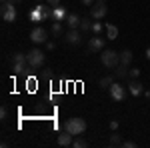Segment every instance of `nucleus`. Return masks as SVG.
<instances>
[{"label": "nucleus", "instance_id": "f257e3e1", "mask_svg": "<svg viewBox=\"0 0 150 148\" xmlns=\"http://www.w3.org/2000/svg\"><path fill=\"white\" fill-rule=\"evenodd\" d=\"M64 130L70 132L72 136H80V134H84V130H86V120L84 118H78V116L68 118L64 122Z\"/></svg>", "mask_w": 150, "mask_h": 148}, {"label": "nucleus", "instance_id": "f03ea898", "mask_svg": "<svg viewBox=\"0 0 150 148\" xmlns=\"http://www.w3.org/2000/svg\"><path fill=\"white\" fill-rule=\"evenodd\" d=\"M100 62H102L108 70H114L116 66L120 64V52H116V50H102Z\"/></svg>", "mask_w": 150, "mask_h": 148}, {"label": "nucleus", "instance_id": "7ed1b4c3", "mask_svg": "<svg viewBox=\"0 0 150 148\" xmlns=\"http://www.w3.org/2000/svg\"><path fill=\"white\" fill-rule=\"evenodd\" d=\"M26 58H28V66H30L32 70H38V68L44 66V52H42L40 48H32V50H28Z\"/></svg>", "mask_w": 150, "mask_h": 148}, {"label": "nucleus", "instance_id": "20e7f679", "mask_svg": "<svg viewBox=\"0 0 150 148\" xmlns=\"http://www.w3.org/2000/svg\"><path fill=\"white\" fill-rule=\"evenodd\" d=\"M0 16L4 22H16V4L8 0V2H2L0 6Z\"/></svg>", "mask_w": 150, "mask_h": 148}, {"label": "nucleus", "instance_id": "39448f33", "mask_svg": "<svg viewBox=\"0 0 150 148\" xmlns=\"http://www.w3.org/2000/svg\"><path fill=\"white\" fill-rule=\"evenodd\" d=\"M106 14H108L106 2H94L92 6H90V18H94V20H102Z\"/></svg>", "mask_w": 150, "mask_h": 148}, {"label": "nucleus", "instance_id": "423d86ee", "mask_svg": "<svg viewBox=\"0 0 150 148\" xmlns=\"http://www.w3.org/2000/svg\"><path fill=\"white\" fill-rule=\"evenodd\" d=\"M30 40H32L34 44H46L48 42V32L42 26H36V28H32V32H30Z\"/></svg>", "mask_w": 150, "mask_h": 148}, {"label": "nucleus", "instance_id": "0eeeda50", "mask_svg": "<svg viewBox=\"0 0 150 148\" xmlns=\"http://www.w3.org/2000/svg\"><path fill=\"white\" fill-rule=\"evenodd\" d=\"M104 44H106V40H104L102 36H100V34H94V38L88 40V54H90V52H102Z\"/></svg>", "mask_w": 150, "mask_h": 148}, {"label": "nucleus", "instance_id": "6e6552de", "mask_svg": "<svg viewBox=\"0 0 150 148\" xmlns=\"http://www.w3.org/2000/svg\"><path fill=\"white\" fill-rule=\"evenodd\" d=\"M64 40H66V42H68L70 46H78V44L82 42V32L78 30V28H74V30L70 28L68 32L64 34Z\"/></svg>", "mask_w": 150, "mask_h": 148}, {"label": "nucleus", "instance_id": "1a4fd4ad", "mask_svg": "<svg viewBox=\"0 0 150 148\" xmlns=\"http://www.w3.org/2000/svg\"><path fill=\"white\" fill-rule=\"evenodd\" d=\"M108 92H110V96L114 98L116 102H122V100H124V86H122V84H116L114 82V84L108 88Z\"/></svg>", "mask_w": 150, "mask_h": 148}, {"label": "nucleus", "instance_id": "9d476101", "mask_svg": "<svg viewBox=\"0 0 150 148\" xmlns=\"http://www.w3.org/2000/svg\"><path fill=\"white\" fill-rule=\"evenodd\" d=\"M114 76H116L118 80H122V78L126 80V78H130V68H128L126 64H118V66L114 68Z\"/></svg>", "mask_w": 150, "mask_h": 148}, {"label": "nucleus", "instance_id": "9b49d317", "mask_svg": "<svg viewBox=\"0 0 150 148\" xmlns=\"http://www.w3.org/2000/svg\"><path fill=\"white\" fill-rule=\"evenodd\" d=\"M128 90L132 96H140V92H142V84H140L136 78H130L128 80Z\"/></svg>", "mask_w": 150, "mask_h": 148}, {"label": "nucleus", "instance_id": "f8f14e48", "mask_svg": "<svg viewBox=\"0 0 150 148\" xmlns=\"http://www.w3.org/2000/svg\"><path fill=\"white\" fill-rule=\"evenodd\" d=\"M64 22L68 24V28H72V30H74V28H80V22H82V18L78 16V14H68Z\"/></svg>", "mask_w": 150, "mask_h": 148}, {"label": "nucleus", "instance_id": "ddd939ff", "mask_svg": "<svg viewBox=\"0 0 150 148\" xmlns=\"http://www.w3.org/2000/svg\"><path fill=\"white\" fill-rule=\"evenodd\" d=\"M72 142H74V136H72L70 132H66V130L58 136V144H60V146H72Z\"/></svg>", "mask_w": 150, "mask_h": 148}, {"label": "nucleus", "instance_id": "4468645a", "mask_svg": "<svg viewBox=\"0 0 150 148\" xmlns=\"http://www.w3.org/2000/svg\"><path fill=\"white\" fill-rule=\"evenodd\" d=\"M66 16H68V12L64 10L62 6H56V8L52 10V20H60V22H64Z\"/></svg>", "mask_w": 150, "mask_h": 148}, {"label": "nucleus", "instance_id": "2eb2a0df", "mask_svg": "<svg viewBox=\"0 0 150 148\" xmlns=\"http://www.w3.org/2000/svg\"><path fill=\"white\" fill-rule=\"evenodd\" d=\"M50 32L56 36V38H60V36L64 34V26H62V22H60V20H54V22H52V28H50Z\"/></svg>", "mask_w": 150, "mask_h": 148}, {"label": "nucleus", "instance_id": "dca6fc26", "mask_svg": "<svg viewBox=\"0 0 150 148\" xmlns=\"http://www.w3.org/2000/svg\"><path fill=\"white\" fill-rule=\"evenodd\" d=\"M28 70V62H12V72L14 74H24Z\"/></svg>", "mask_w": 150, "mask_h": 148}, {"label": "nucleus", "instance_id": "f3484780", "mask_svg": "<svg viewBox=\"0 0 150 148\" xmlns=\"http://www.w3.org/2000/svg\"><path fill=\"white\" fill-rule=\"evenodd\" d=\"M114 74H108V76H102V78L98 80V84H100V88H110L112 84H114Z\"/></svg>", "mask_w": 150, "mask_h": 148}, {"label": "nucleus", "instance_id": "a211bd4d", "mask_svg": "<svg viewBox=\"0 0 150 148\" xmlns=\"http://www.w3.org/2000/svg\"><path fill=\"white\" fill-rule=\"evenodd\" d=\"M106 36H108V40H116V38H118V26L108 24V26H106Z\"/></svg>", "mask_w": 150, "mask_h": 148}, {"label": "nucleus", "instance_id": "6ab92c4d", "mask_svg": "<svg viewBox=\"0 0 150 148\" xmlns=\"http://www.w3.org/2000/svg\"><path fill=\"white\" fill-rule=\"evenodd\" d=\"M132 50H122V52H120V64H130V62H132Z\"/></svg>", "mask_w": 150, "mask_h": 148}, {"label": "nucleus", "instance_id": "aec40b11", "mask_svg": "<svg viewBox=\"0 0 150 148\" xmlns=\"http://www.w3.org/2000/svg\"><path fill=\"white\" fill-rule=\"evenodd\" d=\"M88 30H92V18H82L80 32H88Z\"/></svg>", "mask_w": 150, "mask_h": 148}, {"label": "nucleus", "instance_id": "412c9836", "mask_svg": "<svg viewBox=\"0 0 150 148\" xmlns=\"http://www.w3.org/2000/svg\"><path fill=\"white\" fill-rule=\"evenodd\" d=\"M122 142H124V140H122L120 134H112L110 140H108V144H110V146H122Z\"/></svg>", "mask_w": 150, "mask_h": 148}, {"label": "nucleus", "instance_id": "4be33fe9", "mask_svg": "<svg viewBox=\"0 0 150 148\" xmlns=\"http://www.w3.org/2000/svg\"><path fill=\"white\" fill-rule=\"evenodd\" d=\"M10 60H12V62H28L26 54H22V52H12Z\"/></svg>", "mask_w": 150, "mask_h": 148}, {"label": "nucleus", "instance_id": "5701e85b", "mask_svg": "<svg viewBox=\"0 0 150 148\" xmlns=\"http://www.w3.org/2000/svg\"><path fill=\"white\" fill-rule=\"evenodd\" d=\"M72 146H74V148H86V146H88V142H86L84 138L76 136V138H74V142H72Z\"/></svg>", "mask_w": 150, "mask_h": 148}, {"label": "nucleus", "instance_id": "b1692460", "mask_svg": "<svg viewBox=\"0 0 150 148\" xmlns=\"http://www.w3.org/2000/svg\"><path fill=\"white\" fill-rule=\"evenodd\" d=\"M30 20H34V22H40V20H44V16H42V14H40V10H32L30 12Z\"/></svg>", "mask_w": 150, "mask_h": 148}, {"label": "nucleus", "instance_id": "393cba45", "mask_svg": "<svg viewBox=\"0 0 150 148\" xmlns=\"http://www.w3.org/2000/svg\"><path fill=\"white\" fill-rule=\"evenodd\" d=\"M102 30H106V28H104L100 22H92V32H94V34H100Z\"/></svg>", "mask_w": 150, "mask_h": 148}, {"label": "nucleus", "instance_id": "a878e982", "mask_svg": "<svg viewBox=\"0 0 150 148\" xmlns=\"http://www.w3.org/2000/svg\"><path fill=\"white\" fill-rule=\"evenodd\" d=\"M6 118H8V108L2 106V108H0V120H6Z\"/></svg>", "mask_w": 150, "mask_h": 148}, {"label": "nucleus", "instance_id": "bb28decb", "mask_svg": "<svg viewBox=\"0 0 150 148\" xmlns=\"http://www.w3.org/2000/svg\"><path fill=\"white\" fill-rule=\"evenodd\" d=\"M140 76V68H130V78H138Z\"/></svg>", "mask_w": 150, "mask_h": 148}, {"label": "nucleus", "instance_id": "cd10ccee", "mask_svg": "<svg viewBox=\"0 0 150 148\" xmlns=\"http://www.w3.org/2000/svg\"><path fill=\"white\" fill-rule=\"evenodd\" d=\"M122 146H124V148H136V142H132V140H124Z\"/></svg>", "mask_w": 150, "mask_h": 148}, {"label": "nucleus", "instance_id": "c85d7f7f", "mask_svg": "<svg viewBox=\"0 0 150 148\" xmlns=\"http://www.w3.org/2000/svg\"><path fill=\"white\" fill-rule=\"evenodd\" d=\"M46 4H50L52 8H56V6H60V0H46Z\"/></svg>", "mask_w": 150, "mask_h": 148}, {"label": "nucleus", "instance_id": "c756f323", "mask_svg": "<svg viewBox=\"0 0 150 148\" xmlns=\"http://www.w3.org/2000/svg\"><path fill=\"white\" fill-rule=\"evenodd\" d=\"M110 130H118V120H112V122H110Z\"/></svg>", "mask_w": 150, "mask_h": 148}, {"label": "nucleus", "instance_id": "7c9ffc66", "mask_svg": "<svg viewBox=\"0 0 150 148\" xmlns=\"http://www.w3.org/2000/svg\"><path fill=\"white\" fill-rule=\"evenodd\" d=\"M46 48H48V50H54V48H56V44H54L52 40H48V42H46Z\"/></svg>", "mask_w": 150, "mask_h": 148}, {"label": "nucleus", "instance_id": "2f4dec72", "mask_svg": "<svg viewBox=\"0 0 150 148\" xmlns=\"http://www.w3.org/2000/svg\"><path fill=\"white\" fill-rule=\"evenodd\" d=\"M94 2H96V0H82V4H84V6H88V8H90V6H92Z\"/></svg>", "mask_w": 150, "mask_h": 148}, {"label": "nucleus", "instance_id": "473e14b6", "mask_svg": "<svg viewBox=\"0 0 150 148\" xmlns=\"http://www.w3.org/2000/svg\"><path fill=\"white\" fill-rule=\"evenodd\" d=\"M34 84H36V82H34V78H30L28 82H26V86H30V90H34Z\"/></svg>", "mask_w": 150, "mask_h": 148}, {"label": "nucleus", "instance_id": "72a5a7b5", "mask_svg": "<svg viewBox=\"0 0 150 148\" xmlns=\"http://www.w3.org/2000/svg\"><path fill=\"white\" fill-rule=\"evenodd\" d=\"M144 96H146V98L150 100V90H148V92H144Z\"/></svg>", "mask_w": 150, "mask_h": 148}, {"label": "nucleus", "instance_id": "f704fd0d", "mask_svg": "<svg viewBox=\"0 0 150 148\" xmlns=\"http://www.w3.org/2000/svg\"><path fill=\"white\" fill-rule=\"evenodd\" d=\"M146 58H148V60H150V48H148V50H146Z\"/></svg>", "mask_w": 150, "mask_h": 148}, {"label": "nucleus", "instance_id": "c9c22d12", "mask_svg": "<svg viewBox=\"0 0 150 148\" xmlns=\"http://www.w3.org/2000/svg\"><path fill=\"white\" fill-rule=\"evenodd\" d=\"M12 2H14V4H20V2H22V0H12Z\"/></svg>", "mask_w": 150, "mask_h": 148}, {"label": "nucleus", "instance_id": "e433bc0d", "mask_svg": "<svg viewBox=\"0 0 150 148\" xmlns=\"http://www.w3.org/2000/svg\"><path fill=\"white\" fill-rule=\"evenodd\" d=\"M34 2H36V4H40V2H42V0H34Z\"/></svg>", "mask_w": 150, "mask_h": 148}, {"label": "nucleus", "instance_id": "4c0bfd02", "mask_svg": "<svg viewBox=\"0 0 150 148\" xmlns=\"http://www.w3.org/2000/svg\"><path fill=\"white\" fill-rule=\"evenodd\" d=\"M96 2H106V0H96Z\"/></svg>", "mask_w": 150, "mask_h": 148}, {"label": "nucleus", "instance_id": "58836bf2", "mask_svg": "<svg viewBox=\"0 0 150 148\" xmlns=\"http://www.w3.org/2000/svg\"><path fill=\"white\" fill-rule=\"evenodd\" d=\"M2 2H8V0H2Z\"/></svg>", "mask_w": 150, "mask_h": 148}]
</instances>
